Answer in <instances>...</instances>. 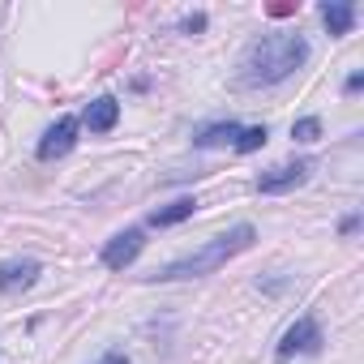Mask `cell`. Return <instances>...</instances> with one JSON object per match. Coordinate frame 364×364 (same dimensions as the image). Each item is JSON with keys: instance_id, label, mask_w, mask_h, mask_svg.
I'll return each mask as SVG.
<instances>
[{"instance_id": "cell-1", "label": "cell", "mask_w": 364, "mask_h": 364, "mask_svg": "<svg viewBox=\"0 0 364 364\" xmlns=\"http://www.w3.org/2000/svg\"><path fill=\"white\" fill-rule=\"evenodd\" d=\"M309 60L304 35H262L240 56V82L245 86H279Z\"/></svg>"}, {"instance_id": "cell-2", "label": "cell", "mask_w": 364, "mask_h": 364, "mask_svg": "<svg viewBox=\"0 0 364 364\" xmlns=\"http://www.w3.org/2000/svg\"><path fill=\"white\" fill-rule=\"evenodd\" d=\"M253 240H257L253 223H236L232 232L215 236V240H210V245H202L198 253H189V257H176V262H167L163 270H154V279L171 283V279H198V274H210V270L228 266V262H232L236 253L253 249Z\"/></svg>"}, {"instance_id": "cell-3", "label": "cell", "mask_w": 364, "mask_h": 364, "mask_svg": "<svg viewBox=\"0 0 364 364\" xmlns=\"http://www.w3.org/2000/svg\"><path fill=\"white\" fill-rule=\"evenodd\" d=\"M313 159H291V163H279V167H270V171H262L257 176V193H287V189H296V185H304V180L313 176Z\"/></svg>"}, {"instance_id": "cell-4", "label": "cell", "mask_w": 364, "mask_h": 364, "mask_svg": "<svg viewBox=\"0 0 364 364\" xmlns=\"http://www.w3.org/2000/svg\"><path fill=\"white\" fill-rule=\"evenodd\" d=\"M146 249V232L141 228H129V232H120V236H112L107 245H103V266L107 270H124V266H133L137 262V253Z\"/></svg>"}, {"instance_id": "cell-5", "label": "cell", "mask_w": 364, "mask_h": 364, "mask_svg": "<svg viewBox=\"0 0 364 364\" xmlns=\"http://www.w3.org/2000/svg\"><path fill=\"white\" fill-rule=\"evenodd\" d=\"M321 347V326L313 321V317H300L296 326H287V334L279 338V360H287V355H309V351H317Z\"/></svg>"}, {"instance_id": "cell-6", "label": "cell", "mask_w": 364, "mask_h": 364, "mask_svg": "<svg viewBox=\"0 0 364 364\" xmlns=\"http://www.w3.org/2000/svg\"><path fill=\"white\" fill-rule=\"evenodd\" d=\"M77 129H82V124H77L73 116H60V120L39 137V159H48V163H52V159H65V154L77 146Z\"/></svg>"}, {"instance_id": "cell-7", "label": "cell", "mask_w": 364, "mask_h": 364, "mask_svg": "<svg viewBox=\"0 0 364 364\" xmlns=\"http://www.w3.org/2000/svg\"><path fill=\"white\" fill-rule=\"evenodd\" d=\"M35 279H39V262H31V257H14V262L0 266V291L5 296L35 287Z\"/></svg>"}, {"instance_id": "cell-8", "label": "cell", "mask_w": 364, "mask_h": 364, "mask_svg": "<svg viewBox=\"0 0 364 364\" xmlns=\"http://www.w3.org/2000/svg\"><path fill=\"white\" fill-rule=\"evenodd\" d=\"M82 120H86V129H90V133H112V129H116V120H120V103H116L112 95H99V99L86 107V116H82Z\"/></svg>"}, {"instance_id": "cell-9", "label": "cell", "mask_w": 364, "mask_h": 364, "mask_svg": "<svg viewBox=\"0 0 364 364\" xmlns=\"http://www.w3.org/2000/svg\"><path fill=\"white\" fill-rule=\"evenodd\" d=\"M321 22H326L330 35H347L355 26V9L347 5V0H326V5H321Z\"/></svg>"}, {"instance_id": "cell-10", "label": "cell", "mask_w": 364, "mask_h": 364, "mask_svg": "<svg viewBox=\"0 0 364 364\" xmlns=\"http://www.w3.org/2000/svg\"><path fill=\"white\" fill-rule=\"evenodd\" d=\"M193 210H198L193 198H180V202H171V206H159V210L150 215V223H154V228H176V223L193 219Z\"/></svg>"}, {"instance_id": "cell-11", "label": "cell", "mask_w": 364, "mask_h": 364, "mask_svg": "<svg viewBox=\"0 0 364 364\" xmlns=\"http://www.w3.org/2000/svg\"><path fill=\"white\" fill-rule=\"evenodd\" d=\"M236 137H240V124L223 120V124H206V129H202L193 141H198V146H228V141L236 146Z\"/></svg>"}, {"instance_id": "cell-12", "label": "cell", "mask_w": 364, "mask_h": 364, "mask_svg": "<svg viewBox=\"0 0 364 364\" xmlns=\"http://www.w3.org/2000/svg\"><path fill=\"white\" fill-rule=\"evenodd\" d=\"M262 146H266V124L240 129V137H236V150H240V154H249V150H262Z\"/></svg>"}, {"instance_id": "cell-13", "label": "cell", "mask_w": 364, "mask_h": 364, "mask_svg": "<svg viewBox=\"0 0 364 364\" xmlns=\"http://www.w3.org/2000/svg\"><path fill=\"white\" fill-rule=\"evenodd\" d=\"M291 137H296V141H317V137H321V120H317V116L296 120V124H291Z\"/></svg>"}, {"instance_id": "cell-14", "label": "cell", "mask_w": 364, "mask_h": 364, "mask_svg": "<svg viewBox=\"0 0 364 364\" xmlns=\"http://www.w3.org/2000/svg\"><path fill=\"white\" fill-rule=\"evenodd\" d=\"M202 26H206V18H202V14H198V18H185V31H202Z\"/></svg>"}, {"instance_id": "cell-15", "label": "cell", "mask_w": 364, "mask_h": 364, "mask_svg": "<svg viewBox=\"0 0 364 364\" xmlns=\"http://www.w3.org/2000/svg\"><path fill=\"white\" fill-rule=\"evenodd\" d=\"M99 364H129V360H124V355H120V351H107V355H103V360H99Z\"/></svg>"}]
</instances>
